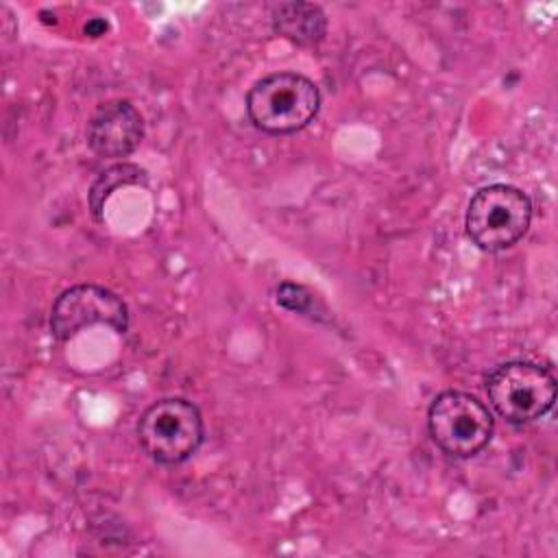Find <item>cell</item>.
Wrapping results in <instances>:
<instances>
[{
  "label": "cell",
  "instance_id": "6da1fadb",
  "mask_svg": "<svg viewBox=\"0 0 558 558\" xmlns=\"http://www.w3.org/2000/svg\"><path fill=\"white\" fill-rule=\"evenodd\" d=\"M320 92L314 81L296 72H275L257 81L246 94L251 122L270 135L305 129L318 113Z\"/></svg>",
  "mask_w": 558,
  "mask_h": 558
},
{
  "label": "cell",
  "instance_id": "9c48e42d",
  "mask_svg": "<svg viewBox=\"0 0 558 558\" xmlns=\"http://www.w3.org/2000/svg\"><path fill=\"white\" fill-rule=\"evenodd\" d=\"M146 172L135 163H116L98 174V179L89 187V207L96 218H100V211L107 203V198L124 185H146Z\"/></svg>",
  "mask_w": 558,
  "mask_h": 558
},
{
  "label": "cell",
  "instance_id": "5b68a950",
  "mask_svg": "<svg viewBox=\"0 0 558 558\" xmlns=\"http://www.w3.org/2000/svg\"><path fill=\"white\" fill-rule=\"evenodd\" d=\"M490 405L512 425L532 423L545 416L556 401L554 375L532 362L499 364L486 379Z\"/></svg>",
  "mask_w": 558,
  "mask_h": 558
},
{
  "label": "cell",
  "instance_id": "52a82bcc",
  "mask_svg": "<svg viewBox=\"0 0 558 558\" xmlns=\"http://www.w3.org/2000/svg\"><path fill=\"white\" fill-rule=\"evenodd\" d=\"M144 137V118L129 100L98 105L87 122V144L98 157H126Z\"/></svg>",
  "mask_w": 558,
  "mask_h": 558
},
{
  "label": "cell",
  "instance_id": "ba28073f",
  "mask_svg": "<svg viewBox=\"0 0 558 558\" xmlns=\"http://www.w3.org/2000/svg\"><path fill=\"white\" fill-rule=\"evenodd\" d=\"M272 31L299 46H318L327 31L325 11L310 2H279L270 13Z\"/></svg>",
  "mask_w": 558,
  "mask_h": 558
},
{
  "label": "cell",
  "instance_id": "7a4b0ae2",
  "mask_svg": "<svg viewBox=\"0 0 558 558\" xmlns=\"http://www.w3.org/2000/svg\"><path fill=\"white\" fill-rule=\"evenodd\" d=\"M532 220V201L514 185L493 183L473 194L466 207V233L471 242L497 253L517 244Z\"/></svg>",
  "mask_w": 558,
  "mask_h": 558
},
{
  "label": "cell",
  "instance_id": "8992f818",
  "mask_svg": "<svg viewBox=\"0 0 558 558\" xmlns=\"http://www.w3.org/2000/svg\"><path fill=\"white\" fill-rule=\"evenodd\" d=\"M92 325L124 333L129 327L126 303L116 292L94 283L72 286L57 296L50 312V331L57 340H70Z\"/></svg>",
  "mask_w": 558,
  "mask_h": 558
},
{
  "label": "cell",
  "instance_id": "277c9868",
  "mask_svg": "<svg viewBox=\"0 0 558 558\" xmlns=\"http://www.w3.org/2000/svg\"><path fill=\"white\" fill-rule=\"evenodd\" d=\"M432 440L451 458H473L493 436V414L473 395L462 390L440 392L427 410Z\"/></svg>",
  "mask_w": 558,
  "mask_h": 558
},
{
  "label": "cell",
  "instance_id": "30bf717a",
  "mask_svg": "<svg viewBox=\"0 0 558 558\" xmlns=\"http://www.w3.org/2000/svg\"><path fill=\"white\" fill-rule=\"evenodd\" d=\"M275 294H277L275 299L281 307H286L290 312H296V314H307L312 310V303H314L307 288H303L299 283H290V281L281 283Z\"/></svg>",
  "mask_w": 558,
  "mask_h": 558
},
{
  "label": "cell",
  "instance_id": "3957f363",
  "mask_svg": "<svg viewBox=\"0 0 558 558\" xmlns=\"http://www.w3.org/2000/svg\"><path fill=\"white\" fill-rule=\"evenodd\" d=\"M205 436L201 410L183 397H166L144 410L137 440L146 456L159 464H181L196 453Z\"/></svg>",
  "mask_w": 558,
  "mask_h": 558
}]
</instances>
